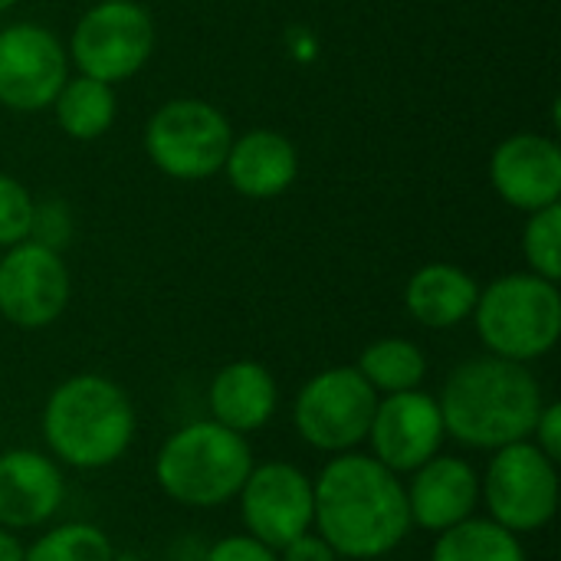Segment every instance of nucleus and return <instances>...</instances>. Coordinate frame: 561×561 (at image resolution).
Returning <instances> with one entry per match:
<instances>
[{"mask_svg": "<svg viewBox=\"0 0 561 561\" xmlns=\"http://www.w3.org/2000/svg\"><path fill=\"white\" fill-rule=\"evenodd\" d=\"M312 526L339 559L391 556L411 533L404 483L365 454H335L312 480Z\"/></svg>", "mask_w": 561, "mask_h": 561, "instance_id": "1", "label": "nucleus"}, {"mask_svg": "<svg viewBox=\"0 0 561 561\" xmlns=\"http://www.w3.org/2000/svg\"><path fill=\"white\" fill-rule=\"evenodd\" d=\"M447 434L470 450H500L533 437L546 394L529 365L480 355L450 371L437 398Z\"/></svg>", "mask_w": 561, "mask_h": 561, "instance_id": "2", "label": "nucleus"}, {"mask_svg": "<svg viewBox=\"0 0 561 561\" xmlns=\"http://www.w3.org/2000/svg\"><path fill=\"white\" fill-rule=\"evenodd\" d=\"M131 398L105 375H72L53 388L43 408V440L56 460L76 470L118 463L135 440Z\"/></svg>", "mask_w": 561, "mask_h": 561, "instance_id": "3", "label": "nucleus"}, {"mask_svg": "<svg viewBox=\"0 0 561 561\" xmlns=\"http://www.w3.org/2000/svg\"><path fill=\"white\" fill-rule=\"evenodd\" d=\"M250 470L253 450L247 437L220 427L217 421L184 424L154 457V480L161 493L191 510H214L237 500Z\"/></svg>", "mask_w": 561, "mask_h": 561, "instance_id": "4", "label": "nucleus"}, {"mask_svg": "<svg viewBox=\"0 0 561 561\" xmlns=\"http://www.w3.org/2000/svg\"><path fill=\"white\" fill-rule=\"evenodd\" d=\"M473 325L490 355L506 362H539L561 339L559 283L536 273H506L480 289Z\"/></svg>", "mask_w": 561, "mask_h": 561, "instance_id": "5", "label": "nucleus"}, {"mask_svg": "<svg viewBox=\"0 0 561 561\" xmlns=\"http://www.w3.org/2000/svg\"><path fill=\"white\" fill-rule=\"evenodd\" d=\"M233 141L230 118L207 99L181 95L161 102L141 135L148 161L171 181L197 184L224 171Z\"/></svg>", "mask_w": 561, "mask_h": 561, "instance_id": "6", "label": "nucleus"}, {"mask_svg": "<svg viewBox=\"0 0 561 561\" xmlns=\"http://www.w3.org/2000/svg\"><path fill=\"white\" fill-rule=\"evenodd\" d=\"M154 43V20L141 0H102L76 20L66 53L79 76L122 85L148 66Z\"/></svg>", "mask_w": 561, "mask_h": 561, "instance_id": "7", "label": "nucleus"}, {"mask_svg": "<svg viewBox=\"0 0 561 561\" xmlns=\"http://www.w3.org/2000/svg\"><path fill=\"white\" fill-rule=\"evenodd\" d=\"M480 500L503 529L516 536L539 533L559 513V463L533 440L500 447L480 480Z\"/></svg>", "mask_w": 561, "mask_h": 561, "instance_id": "8", "label": "nucleus"}, {"mask_svg": "<svg viewBox=\"0 0 561 561\" xmlns=\"http://www.w3.org/2000/svg\"><path fill=\"white\" fill-rule=\"evenodd\" d=\"M378 408L375 388L352 365L325 368L312 375L293 404V424L299 437L322 454H348L365 444Z\"/></svg>", "mask_w": 561, "mask_h": 561, "instance_id": "9", "label": "nucleus"}, {"mask_svg": "<svg viewBox=\"0 0 561 561\" xmlns=\"http://www.w3.org/2000/svg\"><path fill=\"white\" fill-rule=\"evenodd\" d=\"M69 79V53L62 39L33 20L0 26V105L36 115L53 105Z\"/></svg>", "mask_w": 561, "mask_h": 561, "instance_id": "10", "label": "nucleus"}, {"mask_svg": "<svg viewBox=\"0 0 561 561\" xmlns=\"http://www.w3.org/2000/svg\"><path fill=\"white\" fill-rule=\"evenodd\" d=\"M72 296V276L62 253L23 240L0 256V316L23 329H49L62 319Z\"/></svg>", "mask_w": 561, "mask_h": 561, "instance_id": "11", "label": "nucleus"}, {"mask_svg": "<svg viewBox=\"0 0 561 561\" xmlns=\"http://www.w3.org/2000/svg\"><path fill=\"white\" fill-rule=\"evenodd\" d=\"M240 496V519L247 536L260 539L270 549H283L312 529V480L286 460L253 463Z\"/></svg>", "mask_w": 561, "mask_h": 561, "instance_id": "12", "label": "nucleus"}, {"mask_svg": "<svg viewBox=\"0 0 561 561\" xmlns=\"http://www.w3.org/2000/svg\"><path fill=\"white\" fill-rule=\"evenodd\" d=\"M444 437L447 427L437 398L414 388V391L378 398L365 440L371 444V457L401 477V473H414L431 457H437Z\"/></svg>", "mask_w": 561, "mask_h": 561, "instance_id": "13", "label": "nucleus"}, {"mask_svg": "<svg viewBox=\"0 0 561 561\" xmlns=\"http://www.w3.org/2000/svg\"><path fill=\"white\" fill-rule=\"evenodd\" d=\"M490 184L503 204L533 214L561 204V148L539 131H516L490 154Z\"/></svg>", "mask_w": 561, "mask_h": 561, "instance_id": "14", "label": "nucleus"}, {"mask_svg": "<svg viewBox=\"0 0 561 561\" xmlns=\"http://www.w3.org/2000/svg\"><path fill=\"white\" fill-rule=\"evenodd\" d=\"M66 500V480L53 457L39 450L0 454V526L10 533L49 523Z\"/></svg>", "mask_w": 561, "mask_h": 561, "instance_id": "15", "label": "nucleus"}, {"mask_svg": "<svg viewBox=\"0 0 561 561\" xmlns=\"http://www.w3.org/2000/svg\"><path fill=\"white\" fill-rule=\"evenodd\" d=\"M404 496H408L411 526H421L427 533H444L477 516L480 473L460 457L437 454L411 473Z\"/></svg>", "mask_w": 561, "mask_h": 561, "instance_id": "16", "label": "nucleus"}, {"mask_svg": "<svg viewBox=\"0 0 561 561\" xmlns=\"http://www.w3.org/2000/svg\"><path fill=\"white\" fill-rule=\"evenodd\" d=\"M224 174L240 197L273 201L299 178V148L289 135L273 128H250L233 135Z\"/></svg>", "mask_w": 561, "mask_h": 561, "instance_id": "17", "label": "nucleus"}, {"mask_svg": "<svg viewBox=\"0 0 561 561\" xmlns=\"http://www.w3.org/2000/svg\"><path fill=\"white\" fill-rule=\"evenodd\" d=\"M276 401L279 391L273 371L250 358L224 365L207 388L210 421L243 437L270 424V417L276 414Z\"/></svg>", "mask_w": 561, "mask_h": 561, "instance_id": "18", "label": "nucleus"}, {"mask_svg": "<svg viewBox=\"0 0 561 561\" xmlns=\"http://www.w3.org/2000/svg\"><path fill=\"white\" fill-rule=\"evenodd\" d=\"M480 283L457 263H424L411 273L404 286V309L424 329H454L467 322L477 309Z\"/></svg>", "mask_w": 561, "mask_h": 561, "instance_id": "19", "label": "nucleus"}, {"mask_svg": "<svg viewBox=\"0 0 561 561\" xmlns=\"http://www.w3.org/2000/svg\"><path fill=\"white\" fill-rule=\"evenodd\" d=\"M49 112L66 138L99 141L108 135V128L118 118V95H115V85L76 72L66 79V85L53 99Z\"/></svg>", "mask_w": 561, "mask_h": 561, "instance_id": "20", "label": "nucleus"}, {"mask_svg": "<svg viewBox=\"0 0 561 561\" xmlns=\"http://www.w3.org/2000/svg\"><path fill=\"white\" fill-rule=\"evenodd\" d=\"M358 375L375 388V394H401L414 391L427 378V355L411 339H378L358 358Z\"/></svg>", "mask_w": 561, "mask_h": 561, "instance_id": "21", "label": "nucleus"}, {"mask_svg": "<svg viewBox=\"0 0 561 561\" xmlns=\"http://www.w3.org/2000/svg\"><path fill=\"white\" fill-rule=\"evenodd\" d=\"M431 561H526V549L519 536L500 523L470 516L437 533Z\"/></svg>", "mask_w": 561, "mask_h": 561, "instance_id": "22", "label": "nucleus"}, {"mask_svg": "<svg viewBox=\"0 0 561 561\" xmlns=\"http://www.w3.org/2000/svg\"><path fill=\"white\" fill-rule=\"evenodd\" d=\"M23 561H115V546L92 523H62L26 546Z\"/></svg>", "mask_w": 561, "mask_h": 561, "instance_id": "23", "label": "nucleus"}, {"mask_svg": "<svg viewBox=\"0 0 561 561\" xmlns=\"http://www.w3.org/2000/svg\"><path fill=\"white\" fill-rule=\"evenodd\" d=\"M523 256L529 273L542 279H561V204L533 210L523 227Z\"/></svg>", "mask_w": 561, "mask_h": 561, "instance_id": "24", "label": "nucleus"}, {"mask_svg": "<svg viewBox=\"0 0 561 561\" xmlns=\"http://www.w3.org/2000/svg\"><path fill=\"white\" fill-rule=\"evenodd\" d=\"M33 207L36 197L30 194V187L20 178L0 171V250L30 240Z\"/></svg>", "mask_w": 561, "mask_h": 561, "instance_id": "25", "label": "nucleus"}, {"mask_svg": "<svg viewBox=\"0 0 561 561\" xmlns=\"http://www.w3.org/2000/svg\"><path fill=\"white\" fill-rule=\"evenodd\" d=\"M72 233H76V220H72V210H69L66 201H59V197L36 201L33 227H30V240L33 243H43V247L62 253L69 247Z\"/></svg>", "mask_w": 561, "mask_h": 561, "instance_id": "26", "label": "nucleus"}, {"mask_svg": "<svg viewBox=\"0 0 561 561\" xmlns=\"http://www.w3.org/2000/svg\"><path fill=\"white\" fill-rule=\"evenodd\" d=\"M204 561H279V556L253 536H227L207 549Z\"/></svg>", "mask_w": 561, "mask_h": 561, "instance_id": "27", "label": "nucleus"}, {"mask_svg": "<svg viewBox=\"0 0 561 561\" xmlns=\"http://www.w3.org/2000/svg\"><path fill=\"white\" fill-rule=\"evenodd\" d=\"M549 460H561V404L559 401H546L542 411H539V421L533 427V437H529Z\"/></svg>", "mask_w": 561, "mask_h": 561, "instance_id": "28", "label": "nucleus"}, {"mask_svg": "<svg viewBox=\"0 0 561 561\" xmlns=\"http://www.w3.org/2000/svg\"><path fill=\"white\" fill-rule=\"evenodd\" d=\"M276 556H279V561H339L335 549L319 533H312V529L302 533L299 539L286 542Z\"/></svg>", "mask_w": 561, "mask_h": 561, "instance_id": "29", "label": "nucleus"}, {"mask_svg": "<svg viewBox=\"0 0 561 561\" xmlns=\"http://www.w3.org/2000/svg\"><path fill=\"white\" fill-rule=\"evenodd\" d=\"M23 546H20V539H16V533H10V529H3L0 526V561H23Z\"/></svg>", "mask_w": 561, "mask_h": 561, "instance_id": "30", "label": "nucleus"}, {"mask_svg": "<svg viewBox=\"0 0 561 561\" xmlns=\"http://www.w3.org/2000/svg\"><path fill=\"white\" fill-rule=\"evenodd\" d=\"M16 7V0H0V13H7V10H13Z\"/></svg>", "mask_w": 561, "mask_h": 561, "instance_id": "31", "label": "nucleus"}, {"mask_svg": "<svg viewBox=\"0 0 561 561\" xmlns=\"http://www.w3.org/2000/svg\"><path fill=\"white\" fill-rule=\"evenodd\" d=\"M92 3H102V0H92Z\"/></svg>", "mask_w": 561, "mask_h": 561, "instance_id": "32", "label": "nucleus"}]
</instances>
